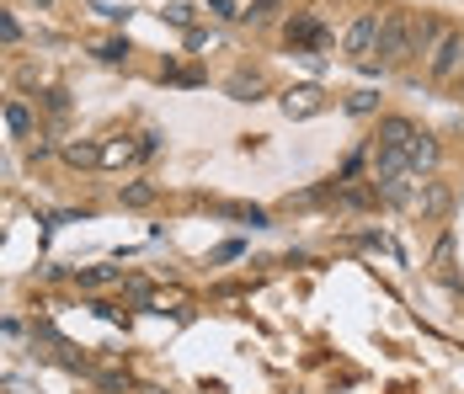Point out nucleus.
Returning a JSON list of instances; mask_svg holds the SVG:
<instances>
[{
  "label": "nucleus",
  "mask_w": 464,
  "mask_h": 394,
  "mask_svg": "<svg viewBox=\"0 0 464 394\" xmlns=\"http://www.w3.org/2000/svg\"><path fill=\"white\" fill-rule=\"evenodd\" d=\"M464 64V33H438V43L427 48V75L432 81H454Z\"/></svg>",
  "instance_id": "4"
},
{
  "label": "nucleus",
  "mask_w": 464,
  "mask_h": 394,
  "mask_svg": "<svg viewBox=\"0 0 464 394\" xmlns=\"http://www.w3.org/2000/svg\"><path fill=\"white\" fill-rule=\"evenodd\" d=\"M155 197H160L155 181H123V187H118V203H123V208H155Z\"/></svg>",
  "instance_id": "8"
},
{
  "label": "nucleus",
  "mask_w": 464,
  "mask_h": 394,
  "mask_svg": "<svg viewBox=\"0 0 464 394\" xmlns=\"http://www.w3.org/2000/svg\"><path fill=\"white\" fill-rule=\"evenodd\" d=\"M331 107V96H325L321 86H288L283 91V112L299 123V118H315V112H325Z\"/></svg>",
  "instance_id": "5"
},
{
  "label": "nucleus",
  "mask_w": 464,
  "mask_h": 394,
  "mask_svg": "<svg viewBox=\"0 0 464 394\" xmlns=\"http://www.w3.org/2000/svg\"><path fill=\"white\" fill-rule=\"evenodd\" d=\"M44 101H48V112H53V118H64V112H70V96H64L59 86H53V91H44Z\"/></svg>",
  "instance_id": "20"
},
{
  "label": "nucleus",
  "mask_w": 464,
  "mask_h": 394,
  "mask_svg": "<svg viewBox=\"0 0 464 394\" xmlns=\"http://www.w3.org/2000/svg\"><path fill=\"white\" fill-rule=\"evenodd\" d=\"M373 107H379V91H353V96H347V112H353V118H369Z\"/></svg>",
  "instance_id": "18"
},
{
  "label": "nucleus",
  "mask_w": 464,
  "mask_h": 394,
  "mask_svg": "<svg viewBox=\"0 0 464 394\" xmlns=\"http://www.w3.org/2000/svg\"><path fill=\"white\" fill-rule=\"evenodd\" d=\"M288 43H325L321 22H315V16H294V22H288Z\"/></svg>",
  "instance_id": "14"
},
{
  "label": "nucleus",
  "mask_w": 464,
  "mask_h": 394,
  "mask_svg": "<svg viewBox=\"0 0 464 394\" xmlns=\"http://www.w3.org/2000/svg\"><path fill=\"white\" fill-rule=\"evenodd\" d=\"M64 166H102V144H92V139H75V144H64Z\"/></svg>",
  "instance_id": "11"
},
{
  "label": "nucleus",
  "mask_w": 464,
  "mask_h": 394,
  "mask_svg": "<svg viewBox=\"0 0 464 394\" xmlns=\"http://www.w3.org/2000/svg\"><path fill=\"white\" fill-rule=\"evenodd\" d=\"M96 389L102 394H129V379H123V373H96Z\"/></svg>",
  "instance_id": "19"
},
{
  "label": "nucleus",
  "mask_w": 464,
  "mask_h": 394,
  "mask_svg": "<svg viewBox=\"0 0 464 394\" xmlns=\"http://www.w3.org/2000/svg\"><path fill=\"white\" fill-rule=\"evenodd\" d=\"M283 5H288V0H251V5L240 11V22H246V27H273L283 16Z\"/></svg>",
  "instance_id": "9"
},
{
  "label": "nucleus",
  "mask_w": 464,
  "mask_h": 394,
  "mask_svg": "<svg viewBox=\"0 0 464 394\" xmlns=\"http://www.w3.org/2000/svg\"><path fill=\"white\" fill-rule=\"evenodd\" d=\"M96 59H102V64H123V59H129V38H107V43H96Z\"/></svg>",
  "instance_id": "17"
},
{
  "label": "nucleus",
  "mask_w": 464,
  "mask_h": 394,
  "mask_svg": "<svg viewBox=\"0 0 464 394\" xmlns=\"http://www.w3.org/2000/svg\"><path fill=\"white\" fill-rule=\"evenodd\" d=\"M438 160H443V149H438V139H432V133H417V139L406 144V171H411V176H432V171H438Z\"/></svg>",
  "instance_id": "7"
},
{
  "label": "nucleus",
  "mask_w": 464,
  "mask_h": 394,
  "mask_svg": "<svg viewBox=\"0 0 464 394\" xmlns=\"http://www.w3.org/2000/svg\"><path fill=\"white\" fill-rule=\"evenodd\" d=\"M411 208L421 214V224H438L454 214V187L449 181H438V176H421L417 181V197H411Z\"/></svg>",
  "instance_id": "3"
},
{
  "label": "nucleus",
  "mask_w": 464,
  "mask_h": 394,
  "mask_svg": "<svg viewBox=\"0 0 464 394\" xmlns=\"http://www.w3.org/2000/svg\"><path fill=\"white\" fill-rule=\"evenodd\" d=\"M5 123H11L16 139H33V133H38V123H33V112H27V101H22V96H11V101H5Z\"/></svg>",
  "instance_id": "10"
},
{
  "label": "nucleus",
  "mask_w": 464,
  "mask_h": 394,
  "mask_svg": "<svg viewBox=\"0 0 464 394\" xmlns=\"http://www.w3.org/2000/svg\"><path fill=\"white\" fill-rule=\"evenodd\" d=\"M417 123L411 118H379V133H373V149H395V155H406V144L417 139Z\"/></svg>",
  "instance_id": "6"
},
{
  "label": "nucleus",
  "mask_w": 464,
  "mask_h": 394,
  "mask_svg": "<svg viewBox=\"0 0 464 394\" xmlns=\"http://www.w3.org/2000/svg\"><path fill=\"white\" fill-rule=\"evenodd\" d=\"M379 70H401L411 53H417V16L411 11H384L379 16V48H373Z\"/></svg>",
  "instance_id": "1"
},
{
  "label": "nucleus",
  "mask_w": 464,
  "mask_h": 394,
  "mask_svg": "<svg viewBox=\"0 0 464 394\" xmlns=\"http://www.w3.org/2000/svg\"><path fill=\"white\" fill-rule=\"evenodd\" d=\"M166 22H171V27H182V33H192V22H198V5L171 0V5H166Z\"/></svg>",
  "instance_id": "16"
},
{
  "label": "nucleus",
  "mask_w": 464,
  "mask_h": 394,
  "mask_svg": "<svg viewBox=\"0 0 464 394\" xmlns=\"http://www.w3.org/2000/svg\"><path fill=\"white\" fill-rule=\"evenodd\" d=\"M33 5H38V11H48V5H53V0H33Z\"/></svg>",
  "instance_id": "25"
},
{
  "label": "nucleus",
  "mask_w": 464,
  "mask_h": 394,
  "mask_svg": "<svg viewBox=\"0 0 464 394\" xmlns=\"http://www.w3.org/2000/svg\"><path fill=\"white\" fill-rule=\"evenodd\" d=\"M160 149V133H140V155H155Z\"/></svg>",
  "instance_id": "24"
},
{
  "label": "nucleus",
  "mask_w": 464,
  "mask_h": 394,
  "mask_svg": "<svg viewBox=\"0 0 464 394\" xmlns=\"http://www.w3.org/2000/svg\"><path fill=\"white\" fill-rule=\"evenodd\" d=\"M459 70H464V64H459Z\"/></svg>",
  "instance_id": "26"
},
{
  "label": "nucleus",
  "mask_w": 464,
  "mask_h": 394,
  "mask_svg": "<svg viewBox=\"0 0 464 394\" xmlns=\"http://www.w3.org/2000/svg\"><path fill=\"white\" fill-rule=\"evenodd\" d=\"M118 277H123V272H118V266H81V272H75V283H81V288H112V283H118Z\"/></svg>",
  "instance_id": "13"
},
{
  "label": "nucleus",
  "mask_w": 464,
  "mask_h": 394,
  "mask_svg": "<svg viewBox=\"0 0 464 394\" xmlns=\"http://www.w3.org/2000/svg\"><path fill=\"white\" fill-rule=\"evenodd\" d=\"M225 91H230L235 101H256V96H262V75H256V70H251V75H246V70H235Z\"/></svg>",
  "instance_id": "12"
},
{
  "label": "nucleus",
  "mask_w": 464,
  "mask_h": 394,
  "mask_svg": "<svg viewBox=\"0 0 464 394\" xmlns=\"http://www.w3.org/2000/svg\"><path fill=\"white\" fill-rule=\"evenodd\" d=\"M373 48H379V11H358V16L347 22V33H342V53H347L353 64H369Z\"/></svg>",
  "instance_id": "2"
},
{
  "label": "nucleus",
  "mask_w": 464,
  "mask_h": 394,
  "mask_svg": "<svg viewBox=\"0 0 464 394\" xmlns=\"http://www.w3.org/2000/svg\"><path fill=\"white\" fill-rule=\"evenodd\" d=\"M16 38H22V27L11 16H0V43H16Z\"/></svg>",
  "instance_id": "22"
},
{
  "label": "nucleus",
  "mask_w": 464,
  "mask_h": 394,
  "mask_svg": "<svg viewBox=\"0 0 464 394\" xmlns=\"http://www.w3.org/2000/svg\"><path fill=\"white\" fill-rule=\"evenodd\" d=\"M235 219H246L251 224V229H262V224H267V214H262V208H246V203H240V208H230Z\"/></svg>",
  "instance_id": "21"
},
{
  "label": "nucleus",
  "mask_w": 464,
  "mask_h": 394,
  "mask_svg": "<svg viewBox=\"0 0 464 394\" xmlns=\"http://www.w3.org/2000/svg\"><path fill=\"white\" fill-rule=\"evenodd\" d=\"M134 155H140V144H129V139L102 144V166H123V160H134Z\"/></svg>",
  "instance_id": "15"
},
{
  "label": "nucleus",
  "mask_w": 464,
  "mask_h": 394,
  "mask_svg": "<svg viewBox=\"0 0 464 394\" xmlns=\"http://www.w3.org/2000/svg\"><path fill=\"white\" fill-rule=\"evenodd\" d=\"M208 11H214V16H240V11H235V0H208Z\"/></svg>",
  "instance_id": "23"
}]
</instances>
